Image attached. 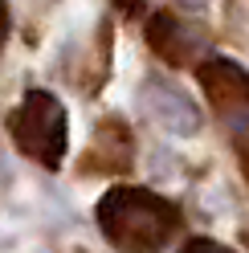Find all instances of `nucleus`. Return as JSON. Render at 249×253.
<instances>
[{
  "label": "nucleus",
  "mask_w": 249,
  "mask_h": 253,
  "mask_svg": "<svg viewBox=\"0 0 249 253\" xmlns=\"http://www.w3.org/2000/svg\"><path fill=\"white\" fill-rule=\"evenodd\" d=\"M4 17H8V4L0 0V45H4Z\"/></svg>",
  "instance_id": "423d86ee"
},
{
  "label": "nucleus",
  "mask_w": 249,
  "mask_h": 253,
  "mask_svg": "<svg viewBox=\"0 0 249 253\" xmlns=\"http://www.w3.org/2000/svg\"><path fill=\"white\" fill-rule=\"evenodd\" d=\"M147 45L155 53H160L164 61H172V66H180L184 57L192 53V45H196V33L184 21H176L172 12H155L151 25H147Z\"/></svg>",
  "instance_id": "39448f33"
},
{
  "label": "nucleus",
  "mask_w": 249,
  "mask_h": 253,
  "mask_svg": "<svg viewBox=\"0 0 249 253\" xmlns=\"http://www.w3.org/2000/svg\"><path fill=\"white\" fill-rule=\"evenodd\" d=\"M8 135L33 164L45 168H61L70 147V119L49 90H29L17 102V110H8Z\"/></svg>",
  "instance_id": "f03ea898"
},
{
  "label": "nucleus",
  "mask_w": 249,
  "mask_h": 253,
  "mask_svg": "<svg viewBox=\"0 0 249 253\" xmlns=\"http://www.w3.org/2000/svg\"><path fill=\"white\" fill-rule=\"evenodd\" d=\"M176 4H184V8H200V4H208V0H176Z\"/></svg>",
  "instance_id": "0eeeda50"
},
{
  "label": "nucleus",
  "mask_w": 249,
  "mask_h": 253,
  "mask_svg": "<svg viewBox=\"0 0 249 253\" xmlns=\"http://www.w3.org/2000/svg\"><path fill=\"white\" fill-rule=\"evenodd\" d=\"M94 216H98L102 237L119 249H160L180 229V209L172 200H164L160 192H147V188H131V184L102 192Z\"/></svg>",
  "instance_id": "f257e3e1"
},
{
  "label": "nucleus",
  "mask_w": 249,
  "mask_h": 253,
  "mask_svg": "<svg viewBox=\"0 0 249 253\" xmlns=\"http://www.w3.org/2000/svg\"><path fill=\"white\" fill-rule=\"evenodd\" d=\"M196 78L200 86L208 90V102L216 106V115H229L237 106H249V70L233 57H221L212 53L208 61L196 66Z\"/></svg>",
  "instance_id": "7ed1b4c3"
},
{
  "label": "nucleus",
  "mask_w": 249,
  "mask_h": 253,
  "mask_svg": "<svg viewBox=\"0 0 249 253\" xmlns=\"http://www.w3.org/2000/svg\"><path fill=\"white\" fill-rule=\"evenodd\" d=\"M147 110L160 126H167L176 135H196L200 131V110L164 82H147Z\"/></svg>",
  "instance_id": "20e7f679"
}]
</instances>
